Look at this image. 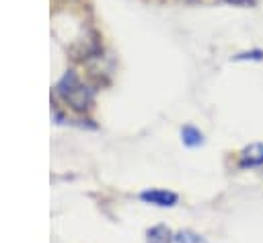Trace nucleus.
Wrapping results in <instances>:
<instances>
[{
  "instance_id": "f257e3e1",
  "label": "nucleus",
  "mask_w": 263,
  "mask_h": 243,
  "mask_svg": "<svg viewBox=\"0 0 263 243\" xmlns=\"http://www.w3.org/2000/svg\"><path fill=\"white\" fill-rule=\"evenodd\" d=\"M55 93H58V97H60L64 103H68L74 111H84V109H88L90 103H92V91H90L72 70L66 72V74L58 80Z\"/></svg>"
},
{
  "instance_id": "f03ea898",
  "label": "nucleus",
  "mask_w": 263,
  "mask_h": 243,
  "mask_svg": "<svg viewBox=\"0 0 263 243\" xmlns=\"http://www.w3.org/2000/svg\"><path fill=\"white\" fill-rule=\"evenodd\" d=\"M140 200L146 202V204H152V206H158V208H173L179 200V196L175 192H168V189H160V187H152V189H146L140 194Z\"/></svg>"
},
{
  "instance_id": "7ed1b4c3",
  "label": "nucleus",
  "mask_w": 263,
  "mask_h": 243,
  "mask_svg": "<svg viewBox=\"0 0 263 243\" xmlns=\"http://www.w3.org/2000/svg\"><path fill=\"white\" fill-rule=\"evenodd\" d=\"M263 165V142H251L238 152V167L253 169Z\"/></svg>"
},
{
  "instance_id": "20e7f679",
  "label": "nucleus",
  "mask_w": 263,
  "mask_h": 243,
  "mask_svg": "<svg viewBox=\"0 0 263 243\" xmlns=\"http://www.w3.org/2000/svg\"><path fill=\"white\" fill-rule=\"evenodd\" d=\"M146 237H148V243H173L175 233H171V229L164 224H156L146 231Z\"/></svg>"
},
{
  "instance_id": "39448f33",
  "label": "nucleus",
  "mask_w": 263,
  "mask_h": 243,
  "mask_svg": "<svg viewBox=\"0 0 263 243\" xmlns=\"http://www.w3.org/2000/svg\"><path fill=\"white\" fill-rule=\"evenodd\" d=\"M181 140H183L185 146L195 148V146H201V144H203V134H201L195 126H185V128L181 130Z\"/></svg>"
},
{
  "instance_id": "423d86ee",
  "label": "nucleus",
  "mask_w": 263,
  "mask_h": 243,
  "mask_svg": "<svg viewBox=\"0 0 263 243\" xmlns=\"http://www.w3.org/2000/svg\"><path fill=\"white\" fill-rule=\"evenodd\" d=\"M173 243H203V239H201V235H197L193 231H179V233H175Z\"/></svg>"
},
{
  "instance_id": "0eeeda50",
  "label": "nucleus",
  "mask_w": 263,
  "mask_h": 243,
  "mask_svg": "<svg viewBox=\"0 0 263 243\" xmlns=\"http://www.w3.org/2000/svg\"><path fill=\"white\" fill-rule=\"evenodd\" d=\"M234 60H263V51H261V49H253V51H242V54L234 56Z\"/></svg>"
},
{
  "instance_id": "6e6552de",
  "label": "nucleus",
  "mask_w": 263,
  "mask_h": 243,
  "mask_svg": "<svg viewBox=\"0 0 263 243\" xmlns=\"http://www.w3.org/2000/svg\"><path fill=\"white\" fill-rule=\"evenodd\" d=\"M228 4H236V6H249V4H255V0H224Z\"/></svg>"
}]
</instances>
